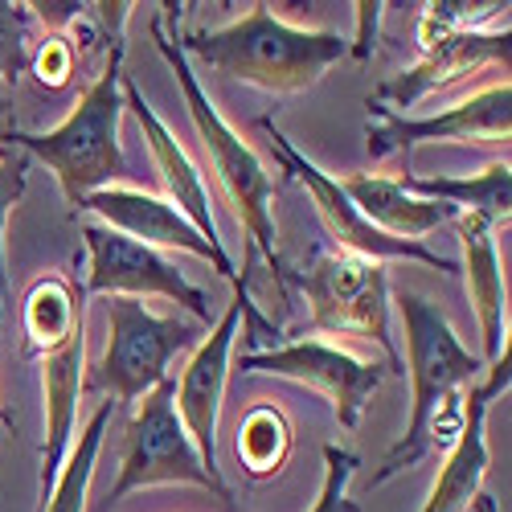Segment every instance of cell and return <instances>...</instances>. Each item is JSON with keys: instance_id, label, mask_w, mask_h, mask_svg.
<instances>
[{"instance_id": "ba28073f", "label": "cell", "mask_w": 512, "mask_h": 512, "mask_svg": "<svg viewBox=\"0 0 512 512\" xmlns=\"http://www.w3.org/2000/svg\"><path fill=\"white\" fill-rule=\"evenodd\" d=\"M82 242H87V295H123V300H173L181 308H189L197 320H209V300L197 283H189V275L168 259V254L127 238L103 222H82L78 226Z\"/></svg>"}, {"instance_id": "ffe728a7", "label": "cell", "mask_w": 512, "mask_h": 512, "mask_svg": "<svg viewBox=\"0 0 512 512\" xmlns=\"http://www.w3.org/2000/svg\"><path fill=\"white\" fill-rule=\"evenodd\" d=\"M87 328V291L70 275L46 271L29 283L21 300V332H25V353L29 357H50L66 340H74Z\"/></svg>"}, {"instance_id": "9a60e30c", "label": "cell", "mask_w": 512, "mask_h": 512, "mask_svg": "<svg viewBox=\"0 0 512 512\" xmlns=\"http://www.w3.org/2000/svg\"><path fill=\"white\" fill-rule=\"evenodd\" d=\"M508 62H512V37L508 29L504 33H484V29H467V33H455L439 46L422 50V62L402 70L394 82H381V87L369 95L373 103H394V107H418L426 95H435L451 82L476 74L484 66H500L508 74ZM390 107V111H394Z\"/></svg>"}, {"instance_id": "52a82bcc", "label": "cell", "mask_w": 512, "mask_h": 512, "mask_svg": "<svg viewBox=\"0 0 512 512\" xmlns=\"http://www.w3.org/2000/svg\"><path fill=\"white\" fill-rule=\"evenodd\" d=\"M308 308H312V332H336V336H357L369 340L386 353L390 373H406L402 349L390 336V275L386 263H369L357 254L332 250L295 271Z\"/></svg>"}, {"instance_id": "7402d4cb", "label": "cell", "mask_w": 512, "mask_h": 512, "mask_svg": "<svg viewBox=\"0 0 512 512\" xmlns=\"http://www.w3.org/2000/svg\"><path fill=\"white\" fill-rule=\"evenodd\" d=\"M234 451H238V463H242L246 480H254V484L275 480L283 467L291 463V451H295V426H291L287 410L275 406V402L250 406L238 418Z\"/></svg>"}, {"instance_id": "9c48e42d", "label": "cell", "mask_w": 512, "mask_h": 512, "mask_svg": "<svg viewBox=\"0 0 512 512\" xmlns=\"http://www.w3.org/2000/svg\"><path fill=\"white\" fill-rule=\"evenodd\" d=\"M512 136V87L508 78L492 82L480 95L463 99L439 115H422L406 119L390 107H381L369 99V127H365V148L373 160L390 156V152H410L418 144H504Z\"/></svg>"}, {"instance_id": "2e32d148", "label": "cell", "mask_w": 512, "mask_h": 512, "mask_svg": "<svg viewBox=\"0 0 512 512\" xmlns=\"http://www.w3.org/2000/svg\"><path fill=\"white\" fill-rule=\"evenodd\" d=\"M455 234L463 246V287L472 312L480 320V336H484V361L492 365L504 349H508V304H504V271H500V250H496V226L480 213H459L455 218Z\"/></svg>"}, {"instance_id": "7c38bea8", "label": "cell", "mask_w": 512, "mask_h": 512, "mask_svg": "<svg viewBox=\"0 0 512 512\" xmlns=\"http://www.w3.org/2000/svg\"><path fill=\"white\" fill-rule=\"evenodd\" d=\"M242 316L250 324H263L259 312H254L250 295H246V283L238 279L234 283V304L222 312V320L213 324V332L193 349L189 365L181 369V381H177V414L185 422V431L205 463V472L213 480H222L218 472V414H222V398H226V386H230V353H234V340H238V324Z\"/></svg>"}, {"instance_id": "603a6c76", "label": "cell", "mask_w": 512, "mask_h": 512, "mask_svg": "<svg viewBox=\"0 0 512 512\" xmlns=\"http://www.w3.org/2000/svg\"><path fill=\"white\" fill-rule=\"evenodd\" d=\"M111 402H103L91 422L82 426L78 443L70 447L62 472L54 480V488L41 496V508L37 512H87V492H91V480H95V463H99V451H103V435L111 426Z\"/></svg>"}, {"instance_id": "1f68e13d", "label": "cell", "mask_w": 512, "mask_h": 512, "mask_svg": "<svg viewBox=\"0 0 512 512\" xmlns=\"http://www.w3.org/2000/svg\"><path fill=\"white\" fill-rule=\"evenodd\" d=\"M472 512H496V500H492L488 492H480V496L472 500Z\"/></svg>"}, {"instance_id": "83f0119b", "label": "cell", "mask_w": 512, "mask_h": 512, "mask_svg": "<svg viewBox=\"0 0 512 512\" xmlns=\"http://www.w3.org/2000/svg\"><path fill=\"white\" fill-rule=\"evenodd\" d=\"M74 62H78V54H74L70 41H66L62 33H50L46 46H41L37 58H33V74H37L41 87L62 91L66 82H70V74H74Z\"/></svg>"}, {"instance_id": "8fae6325", "label": "cell", "mask_w": 512, "mask_h": 512, "mask_svg": "<svg viewBox=\"0 0 512 512\" xmlns=\"http://www.w3.org/2000/svg\"><path fill=\"white\" fill-rule=\"evenodd\" d=\"M259 127L267 132L271 140V152L275 160L283 164V173H291V181H300L312 201H316V213H320V222L328 226V234L340 242V250L345 254H357V259H369V263H386V259H410V263H422V267H435V271H459V263L443 259V254H435L426 242H406V238H390V234H381L377 226H369L361 213L353 209V201L345 197V189H340L336 177H328L324 168H316L300 148H295L271 115L259 119Z\"/></svg>"}, {"instance_id": "8992f818", "label": "cell", "mask_w": 512, "mask_h": 512, "mask_svg": "<svg viewBox=\"0 0 512 512\" xmlns=\"http://www.w3.org/2000/svg\"><path fill=\"white\" fill-rule=\"evenodd\" d=\"M197 340V328L177 316H156L144 300L107 304V353L87 365V390L103 394L111 406H136L148 390L168 377L177 353Z\"/></svg>"}, {"instance_id": "ac0fdd59", "label": "cell", "mask_w": 512, "mask_h": 512, "mask_svg": "<svg viewBox=\"0 0 512 512\" xmlns=\"http://www.w3.org/2000/svg\"><path fill=\"white\" fill-rule=\"evenodd\" d=\"M123 107H132V115L140 119V132L156 156V168H160V181H164V201L177 205L185 218L201 230V238H209L213 246H222L218 238V222H213V209H209V193H205V181L197 173V164L189 160V152L177 144V136L168 132V123L148 107V99L140 95V87L132 78L123 74Z\"/></svg>"}, {"instance_id": "d6986e66", "label": "cell", "mask_w": 512, "mask_h": 512, "mask_svg": "<svg viewBox=\"0 0 512 512\" xmlns=\"http://www.w3.org/2000/svg\"><path fill=\"white\" fill-rule=\"evenodd\" d=\"M345 197L353 201V209L369 226H377L390 238H406V242H422L431 230L447 226L459 218V209L443 205V201H422L410 197L394 177H377V173H353V177H336Z\"/></svg>"}, {"instance_id": "484cf974", "label": "cell", "mask_w": 512, "mask_h": 512, "mask_svg": "<svg viewBox=\"0 0 512 512\" xmlns=\"http://www.w3.org/2000/svg\"><path fill=\"white\" fill-rule=\"evenodd\" d=\"M324 484H320V496H316V504L308 508V512H361V504L357 500H349V480H353V467H357V455L353 451H345V447H336V443H328L324 447Z\"/></svg>"}, {"instance_id": "277c9868", "label": "cell", "mask_w": 512, "mask_h": 512, "mask_svg": "<svg viewBox=\"0 0 512 512\" xmlns=\"http://www.w3.org/2000/svg\"><path fill=\"white\" fill-rule=\"evenodd\" d=\"M123 119V41H111L107 70L91 82L74 111L54 132H5V144L25 148L58 177L62 197L78 205L99 189H111L127 177V156L119 144Z\"/></svg>"}, {"instance_id": "f546056e", "label": "cell", "mask_w": 512, "mask_h": 512, "mask_svg": "<svg viewBox=\"0 0 512 512\" xmlns=\"http://www.w3.org/2000/svg\"><path fill=\"white\" fill-rule=\"evenodd\" d=\"M25 9H29V17L46 21L54 33H62L66 25H74L82 13H87V5H58V0H50V5H25Z\"/></svg>"}, {"instance_id": "cb8c5ba5", "label": "cell", "mask_w": 512, "mask_h": 512, "mask_svg": "<svg viewBox=\"0 0 512 512\" xmlns=\"http://www.w3.org/2000/svg\"><path fill=\"white\" fill-rule=\"evenodd\" d=\"M496 13H508V5L492 0V5H463V0H435V5L422 9V21H418V46L431 50L439 41L455 37V33H467V29H480V21L496 17Z\"/></svg>"}, {"instance_id": "4fadbf2b", "label": "cell", "mask_w": 512, "mask_h": 512, "mask_svg": "<svg viewBox=\"0 0 512 512\" xmlns=\"http://www.w3.org/2000/svg\"><path fill=\"white\" fill-rule=\"evenodd\" d=\"M82 213H95V218L127 238H136L152 250H185V254H197V259L213 263L222 279L238 283V271L230 263L226 246H213L209 238H201V230L185 218L177 205H168L164 197L156 193H144V189H123V185H111V189H99L91 197L78 201Z\"/></svg>"}, {"instance_id": "5b68a950", "label": "cell", "mask_w": 512, "mask_h": 512, "mask_svg": "<svg viewBox=\"0 0 512 512\" xmlns=\"http://www.w3.org/2000/svg\"><path fill=\"white\" fill-rule=\"evenodd\" d=\"M152 484H193L213 492L226 508H234V496L226 480H213L177 414V381L164 377L156 390H148L136 406V414L123 426V451H119V480L107 492V504H119Z\"/></svg>"}, {"instance_id": "4316f807", "label": "cell", "mask_w": 512, "mask_h": 512, "mask_svg": "<svg viewBox=\"0 0 512 512\" xmlns=\"http://www.w3.org/2000/svg\"><path fill=\"white\" fill-rule=\"evenodd\" d=\"M25 185H29V160H0V295L9 291V271H5V222L13 205L25 197Z\"/></svg>"}, {"instance_id": "30bf717a", "label": "cell", "mask_w": 512, "mask_h": 512, "mask_svg": "<svg viewBox=\"0 0 512 512\" xmlns=\"http://www.w3.org/2000/svg\"><path fill=\"white\" fill-rule=\"evenodd\" d=\"M242 373H271V377H287V381H300V386L316 390L336 422L345 431H357L361 426V414L365 406L373 402V394L381 390L386 381V365L381 361H361L345 349L328 345V340H316V336H304V340H291L283 349H263V353H246Z\"/></svg>"}, {"instance_id": "6da1fadb", "label": "cell", "mask_w": 512, "mask_h": 512, "mask_svg": "<svg viewBox=\"0 0 512 512\" xmlns=\"http://www.w3.org/2000/svg\"><path fill=\"white\" fill-rule=\"evenodd\" d=\"M181 41V37H177ZM185 58L205 62L246 87L267 95H300L324 78L332 62L349 54V37L328 29H300L271 13V5H250L246 17L222 29H193L181 41Z\"/></svg>"}, {"instance_id": "3957f363", "label": "cell", "mask_w": 512, "mask_h": 512, "mask_svg": "<svg viewBox=\"0 0 512 512\" xmlns=\"http://www.w3.org/2000/svg\"><path fill=\"white\" fill-rule=\"evenodd\" d=\"M152 37H156V50L164 54L168 70L177 74V87L185 95V107H189V119L197 127V140H201V152L213 168V177H218L226 201L234 205V218L246 234V263L242 271L250 267L254 254H267V263L275 271V283H279V295H287V267H283V254L275 246V218H271V197H275V185H271V173L267 164L259 160L234 127L222 119V111L213 107V99L201 91V82L181 50L177 33H164V21L152 17Z\"/></svg>"}, {"instance_id": "f1b7e54d", "label": "cell", "mask_w": 512, "mask_h": 512, "mask_svg": "<svg viewBox=\"0 0 512 512\" xmlns=\"http://www.w3.org/2000/svg\"><path fill=\"white\" fill-rule=\"evenodd\" d=\"M357 9V21H361V29H357V41H349V54L357 58V62H369L373 58V50H377V17H381V5H373V0H361V5H353Z\"/></svg>"}, {"instance_id": "44dd1931", "label": "cell", "mask_w": 512, "mask_h": 512, "mask_svg": "<svg viewBox=\"0 0 512 512\" xmlns=\"http://www.w3.org/2000/svg\"><path fill=\"white\" fill-rule=\"evenodd\" d=\"M394 181L410 197L443 201L459 213H480V218H488L496 230L508 226V218H512V168H508V160H492L484 173H472V177H414L410 168H402Z\"/></svg>"}, {"instance_id": "d4e9b609", "label": "cell", "mask_w": 512, "mask_h": 512, "mask_svg": "<svg viewBox=\"0 0 512 512\" xmlns=\"http://www.w3.org/2000/svg\"><path fill=\"white\" fill-rule=\"evenodd\" d=\"M25 41H29V9L0 0V91L13 87L29 66Z\"/></svg>"}, {"instance_id": "7a4b0ae2", "label": "cell", "mask_w": 512, "mask_h": 512, "mask_svg": "<svg viewBox=\"0 0 512 512\" xmlns=\"http://www.w3.org/2000/svg\"><path fill=\"white\" fill-rule=\"evenodd\" d=\"M398 312H402V336H406V361L402 365L410 373V422H406V435L390 447L386 463L373 472L369 492L431 455L435 418L451 402H459L484 373V361L472 349L459 345V336H455V328L439 304H431L418 291H402Z\"/></svg>"}, {"instance_id": "d6a6232c", "label": "cell", "mask_w": 512, "mask_h": 512, "mask_svg": "<svg viewBox=\"0 0 512 512\" xmlns=\"http://www.w3.org/2000/svg\"><path fill=\"white\" fill-rule=\"evenodd\" d=\"M0 426H9V431H13V435H17V418H13V414H9V410H5V406H0Z\"/></svg>"}, {"instance_id": "5bb4252c", "label": "cell", "mask_w": 512, "mask_h": 512, "mask_svg": "<svg viewBox=\"0 0 512 512\" xmlns=\"http://www.w3.org/2000/svg\"><path fill=\"white\" fill-rule=\"evenodd\" d=\"M488 377H480L472 390H467V410H463V426L455 443L447 447L443 472L431 488V500L422 504V512H467L472 500L484 492V476L492 467V451H488V410L500 394H508L512 386V349H504L492 365H484Z\"/></svg>"}, {"instance_id": "4dcf8cb0", "label": "cell", "mask_w": 512, "mask_h": 512, "mask_svg": "<svg viewBox=\"0 0 512 512\" xmlns=\"http://www.w3.org/2000/svg\"><path fill=\"white\" fill-rule=\"evenodd\" d=\"M132 9H136V5H95V13L103 17V25H107L111 41H123V21L132 17Z\"/></svg>"}, {"instance_id": "e0dca14e", "label": "cell", "mask_w": 512, "mask_h": 512, "mask_svg": "<svg viewBox=\"0 0 512 512\" xmlns=\"http://www.w3.org/2000/svg\"><path fill=\"white\" fill-rule=\"evenodd\" d=\"M87 390V328L50 357H41V398H46V443H41V496H46L74 447L78 398Z\"/></svg>"}]
</instances>
